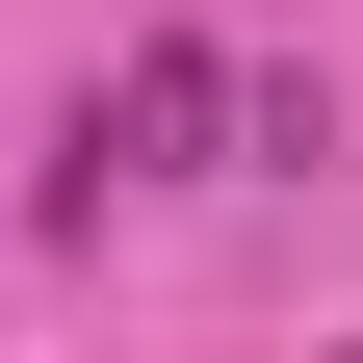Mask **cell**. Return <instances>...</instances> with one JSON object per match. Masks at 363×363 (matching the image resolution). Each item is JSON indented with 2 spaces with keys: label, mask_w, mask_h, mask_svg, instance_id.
Here are the masks:
<instances>
[{
  "label": "cell",
  "mask_w": 363,
  "mask_h": 363,
  "mask_svg": "<svg viewBox=\"0 0 363 363\" xmlns=\"http://www.w3.org/2000/svg\"><path fill=\"white\" fill-rule=\"evenodd\" d=\"M208 130H234V78H208V52H182V26H156V52H130L104 104H78V156H52V208H104V182H182V156H208Z\"/></svg>",
  "instance_id": "6da1fadb"
}]
</instances>
